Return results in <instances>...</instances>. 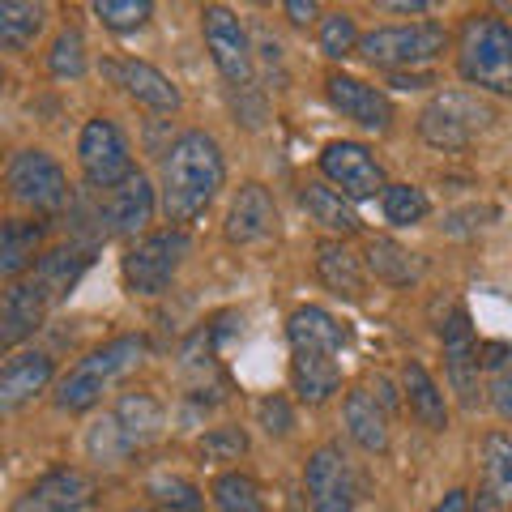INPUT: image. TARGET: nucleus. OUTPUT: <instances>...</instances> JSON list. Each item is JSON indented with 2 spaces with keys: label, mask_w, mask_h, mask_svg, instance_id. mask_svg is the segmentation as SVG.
Listing matches in <instances>:
<instances>
[{
  "label": "nucleus",
  "mask_w": 512,
  "mask_h": 512,
  "mask_svg": "<svg viewBox=\"0 0 512 512\" xmlns=\"http://www.w3.org/2000/svg\"><path fill=\"white\" fill-rule=\"evenodd\" d=\"M222 180H227V158H222L218 141L210 133H201V128L180 133L163 158V214H167V222L184 227V222L201 218L222 192Z\"/></svg>",
  "instance_id": "f257e3e1"
},
{
  "label": "nucleus",
  "mask_w": 512,
  "mask_h": 512,
  "mask_svg": "<svg viewBox=\"0 0 512 512\" xmlns=\"http://www.w3.org/2000/svg\"><path fill=\"white\" fill-rule=\"evenodd\" d=\"M146 359V338L141 333H120V338H111L103 346H94L90 355L69 367V372L60 376L56 384V406L64 414H86L103 402V393L116 384L124 372H133V367Z\"/></svg>",
  "instance_id": "f03ea898"
},
{
  "label": "nucleus",
  "mask_w": 512,
  "mask_h": 512,
  "mask_svg": "<svg viewBox=\"0 0 512 512\" xmlns=\"http://www.w3.org/2000/svg\"><path fill=\"white\" fill-rule=\"evenodd\" d=\"M457 73L487 94H512V26L491 13H474L457 39Z\"/></svg>",
  "instance_id": "7ed1b4c3"
},
{
  "label": "nucleus",
  "mask_w": 512,
  "mask_h": 512,
  "mask_svg": "<svg viewBox=\"0 0 512 512\" xmlns=\"http://www.w3.org/2000/svg\"><path fill=\"white\" fill-rule=\"evenodd\" d=\"M448 47V30L440 22H410V26H376L367 30L359 52L367 64L389 73H406L414 64H431Z\"/></svg>",
  "instance_id": "20e7f679"
},
{
  "label": "nucleus",
  "mask_w": 512,
  "mask_h": 512,
  "mask_svg": "<svg viewBox=\"0 0 512 512\" xmlns=\"http://www.w3.org/2000/svg\"><path fill=\"white\" fill-rule=\"evenodd\" d=\"M188 252H192V239L184 227L154 231L146 239H137V244L124 252V286L133 295H163L175 282V274H180V265L188 261Z\"/></svg>",
  "instance_id": "39448f33"
},
{
  "label": "nucleus",
  "mask_w": 512,
  "mask_h": 512,
  "mask_svg": "<svg viewBox=\"0 0 512 512\" xmlns=\"http://www.w3.org/2000/svg\"><path fill=\"white\" fill-rule=\"evenodd\" d=\"M487 124H491V111L470 90H440L419 111V137L431 150H466Z\"/></svg>",
  "instance_id": "423d86ee"
},
{
  "label": "nucleus",
  "mask_w": 512,
  "mask_h": 512,
  "mask_svg": "<svg viewBox=\"0 0 512 512\" xmlns=\"http://www.w3.org/2000/svg\"><path fill=\"white\" fill-rule=\"evenodd\" d=\"M77 163H82L86 184L99 188V192L120 188L124 180H133L137 175L124 133L116 128V120H107V116L86 120L82 137H77Z\"/></svg>",
  "instance_id": "0eeeda50"
},
{
  "label": "nucleus",
  "mask_w": 512,
  "mask_h": 512,
  "mask_svg": "<svg viewBox=\"0 0 512 512\" xmlns=\"http://www.w3.org/2000/svg\"><path fill=\"white\" fill-rule=\"evenodd\" d=\"M5 180H9L13 201H22L26 210H35V214H56V210H64V201H69L64 167L47 150H18L9 158Z\"/></svg>",
  "instance_id": "6e6552de"
},
{
  "label": "nucleus",
  "mask_w": 512,
  "mask_h": 512,
  "mask_svg": "<svg viewBox=\"0 0 512 512\" xmlns=\"http://www.w3.org/2000/svg\"><path fill=\"white\" fill-rule=\"evenodd\" d=\"M201 35H205V47H210L214 69L235 90H248L252 86V39L244 22L227 5H210V9H201Z\"/></svg>",
  "instance_id": "1a4fd4ad"
},
{
  "label": "nucleus",
  "mask_w": 512,
  "mask_h": 512,
  "mask_svg": "<svg viewBox=\"0 0 512 512\" xmlns=\"http://www.w3.org/2000/svg\"><path fill=\"white\" fill-rule=\"evenodd\" d=\"M320 175L350 201H367V197H384V167L376 163V154L363 141H329L320 150Z\"/></svg>",
  "instance_id": "9d476101"
},
{
  "label": "nucleus",
  "mask_w": 512,
  "mask_h": 512,
  "mask_svg": "<svg viewBox=\"0 0 512 512\" xmlns=\"http://www.w3.org/2000/svg\"><path fill=\"white\" fill-rule=\"evenodd\" d=\"M303 491L312 512H355V474L338 444H320L303 466Z\"/></svg>",
  "instance_id": "9b49d317"
},
{
  "label": "nucleus",
  "mask_w": 512,
  "mask_h": 512,
  "mask_svg": "<svg viewBox=\"0 0 512 512\" xmlns=\"http://www.w3.org/2000/svg\"><path fill=\"white\" fill-rule=\"evenodd\" d=\"M94 478L77 466L47 470L39 483H30L18 500L9 504V512H86L94 504Z\"/></svg>",
  "instance_id": "f8f14e48"
},
{
  "label": "nucleus",
  "mask_w": 512,
  "mask_h": 512,
  "mask_svg": "<svg viewBox=\"0 0 512 512\" xmlns=\"http://www.w3.org/2000/svg\"><path fill=\"white\" fill-rule=\"evenodd\" d=\"M325 94H329V103L338 107L346 120H355L359 128H367V133H389V128H393V99L380 86L363 82V77L329 73Z\"/></svg>",
  "instance_id": "ddd939ff"
},
{
  "label": "nucleus",
  "mask_w": 512,
  "mask_h": 512,
  "mask_svg": "<svg viewBox=\"0 0 512 512\" xmlns=\"http://www.w3.org/2000/svg\"><path fill=\"white\" fill-rule=\"evenodd\" d=\"M103 77L111 86H120L133 103L150 107V111H180V103H184L180 86L146 60H103Z\"/></svg>",
  "instance_id": "4468645a"
},
{
  "label": "nucleus",
  "mask_w": 512,
  "mask_h": 512,
  "mask_svg": "<svg viewBox=\"0 0 512 512\" xmlns=\"http://www.w3.org/2000/svg\"><path fill=\"white\" fill-rule=\"evenodd\" d=\"M440 338H444L448 380H453V389L461 393V402L474 406L478 402V372H483V363H478V338H474L470 312L453 308V316H448L444 329H440Z\"/></svg>",
  "instance_id": "2eb2a0df"
},
{
  "label": "nucleus",
  "mask_w": 512,
  "mask_h": 512,
  "mask_svg": "<svg viewBox=\"0 0 512 512\" xmlns=\"http://www.w3.org/2000/svg\"><path fill=\"white\" fill-rule=\"evenodd\" d=\"M278 227V205H274V192H269L265 184L248 180L244 188L235 192L231 210H227V239L231 244H261V239H269Z\"/></svg>",
  "instance_id": "dca6fc26"
},
{
  "label": "nucleus",
  "mask_w": 512,
  "mask_h": 512,
  "mask_svg": "<svg viewBox=\"0 0 512 512\" xmlns=\"http://www.w3.org/2000/svg\"><path fill=\"white\" fill-rule=\"evenodd\" d=\"M47 308H52V299L43 295V286L35 278L13 282L5 291V303H0V342H5L9 350H18L26 338H35V329L43 325Z\"/></svg>",
  "instance_id": "f3484780"
},
{
  "label": "nucleus",
  "mask_w": 512,
  "mask_h": 512,
  "mask_svg": "<svg viewBox=\"0 0 512 512\" xmlns=\"http://www.w3.org/2000/svg\"><path fill=\"white\" fill-rule=\"evenodd\" d=\"M99 218L107 222V235H137L150 227L154 218V188L146 175H133V180H124L120 188L103 192V210Z\"/></svg>",
  "instance_id": "a211bd4d"
},
{
  "label": "nucleus",
  "mask_w": 512,
  "mask_h": 512,
  "mask_svg": "<svg viewBox=\"0 0 512 512\" xmlns=\"http://www.w3.org/2000/svg\"><path fill=\"white\" fill-rule=\"evenodd\" d=\"M56 376L52 355L43 350H13L5 359V372H0V410H18L30 397H39Z\"/></svg>",
  "instance_id": "6ab92c4d"
},
{
  "label": "nucleus",
  "mask_w": 512,
  "mask_h": 512,
  "mask_svg": "<svg viewBox=\"0 0 512 512\" xmlns=\"http://www.w3.org/2000/svg\"><path fill=\"white\" fill-rule=\"evenodd\" d=\"M286 338L291 350H320V355H342L350 346V329L342 325L333 312L316 308V303H303L286 316Z\"/></svg>",
  "instance_id": "aec40b11"
},
{
  "label": "nucleus",
  "mask_w": 512,
  "mask_h": 512,
  "mask_svg": "<svg viewBox=\"0 0 512 512\" xmlns=\"http://www.w3.org/2000/svg\"><path fill=\"white\" fill-rule=\"evenodd\" d=\"M291 389L303 406H325L342 389V363L338 355L320 350H291Z\"/></svg>",
  "instance_id": "412c9836"
},
{
  "label": "nucleus",
  "mask_w": 512,
  "mask_h": 512,
  "mask_svg": "<svg viewBox=\"0 0 512 512\" xmlns=\"http://www.w3.org/2000/svg\"><path fill=\"white\" fill-rule=\"evenodd\" d=\"M316 278L342 299H363L367 295L363 261L342 244V239H320L316 244Z\"/></svg>",
  "instance_id": "4be33fe9"
},
{
  "label": "nucleus",
  "mask_w": 512,
  "mask_h": 512,
  "mask_svg": "<svg viewBox=\"0 0 512 512\" xmlns=\"http://www.w3.org/2000/svg\"><path fill=\"white\" fill-rule=\"evenodd\" d=\"M342 423L363 453H384L389 448V414L367 389H350L342 402Z\"/></svg>",
  "instance_id": "5701e85b"
},
{
  "label": "nucleus",
  "mask_w": 512,
  "mask_h": 512,
  "mask_svg": "<svg viewBox=\"0 0 512 512\" xmlns=\"http://www.w3.org/2000/svg\"><path fill=\"white\" fill-rule=\"evenodd\" d=\"M299 205L308 210V218L312 222H320L325 231H333V235H359V214H355V205H350V197H342L338 188H329L325 180H308L299 188Z\"/></svg>",
  "instance_id": "b1692460"
},
{
  "label": "nucleus",
  "mask_w": 512,
  "mask_h": 512,
  "mask_svg": "<svg viewBox=\"0 0 512 512\" xmlns=\"http://www.w3.org/2000/svg\"><path fill=\"white\" fill-rule=\"evenodd\" d=\"M111 419L120 423V431H124V440L133 444V448H146V444H154L158 436H163V427H167V410H163V402H158L154 393H124L120 402H116V410H111Z\"/></svg>",
  "instance_id": "393cba45"
},
{
  "label": "nucleus",
  "mask_w": 512,
  "mask_h": 512,
  "mask_svg": "<svg viewBox=\"0 0 512 512\" xmlns=\"http://www.w3.org/2000/svg\"><path fill=\"white\" fill-rule=\"evenodd\" d=\"M43 261V227L26 218H9L0 227V274L9 282H18L26 269H35Z\"/></svg>",
  "instance_id": "a878e982"
},
{
  "label": "nucleus",
  "mask_w": 512,
  "mask_h": 512,
  "mask_svg": "<svg viewBox=\"0 0 512 512\" xmlns=\"http://www.w3.org/2000/svg\"><path fill=\"white\" fill-rule=\"evenodd\" d=\"M402 389H406V402L410 414L419 419L427 431H444L448 427V402L440 393V384L431 380V372L423 363H406L402 367Z\"/></svg>",
  "instance_id": "bb28decb"
},
{
  "label": "nucleus",
  "mask_w": 512,
  "mask_h": 512,
  "mask_svg": "<svg viewBox=\"0 0 512 512\" xmlns=\"http://www.w3.org/2000/svg\"><path fill=\"white\" fill-rule=\"evenodd\" d=\"M86 265H90V252L86 248H56V252H43V261L35 265V282L43 286V295L47 299H64V295H73V286L82 282L86 274Z\"/></svg>",
  "instance_id": "cd10ccee"
},
{
  "label": "nucleus",
  "mask_w": 512,
  "mask_h": 512,
  "mask_svg": "<svg viewBox=\"0 0 512 512\" xmlns=\"http://www.w3.org/2000/svg\"><path fill=\"white\" fill-rule=\"evenodd\" d=\"M367 269L389 282V286H414L423 278V261L410 248H402L397 239H367Z\"/></svg>",
  "instance_id": "c85d7f7f"
},
{
  "label": "nucleus",
  "mask_w": 512,
  "mask_h": 512,
  "mask_svg": "<svg viewBox=\"0 0 512 512\" xmlns=\"http://www.w3.org/2000/svg\"><path fill=\"white\" fill-rule=\"evenodd\" d=\"M47 22V9L43 5H30V0H5L0 5V43L9 47V52H26L35 35L43 30Z\"/></svg>",
  "instance_id": "c756f323"
},
{
  "label": "nucleus",
  "mask_w": 512,
  "mask_h": 512,
  "mask_svg": "<svg viewBox=\"0 0 512 512\" xmlns=\"http://www.w3.org/2000/svg\"><path fill=\"white\" fill-rule=\"evenodd\" d=\"M483 483L500 504H512V436L504 431L483 440Z\"/></svg>",
  "instance_id": "7c9ffc66"
},
{
  "label": "nucleus",
  "mask_w": 512,
  "mask_h": 512,
  "mask_svg": "<svg viewBox=\"0 0 512 512\" xmlns=\"http://www.w3.org/2000/svg\"><path fill=\"white\" fill-rule=\"evenodd\" d=\"M210 495H214L218 512H265L261 487H256V478H252V474H239V470L218 474V478H214V487H210Z\"/></svg>",
  "instance_id": "2f4dec72"
},
{
  "label": "nucleus",
  "mask_w": 512,
  "mask_h": 512,
  "mask_svg": "<svg viewBox=\"0 0 512 512\" xmlns=\"http://www.w3.org/2000/svg\"><path fill=\"white\" fill-rule=\"evenodd\" d=\"M380 210L393 227H419V222L431 214V201H427V192L414 188V184H389L380 197Z\"/></svg>",
  "instance_id": "473e14b6"
},
{
  "label": "nucleus",
  "mask_w": 512,
  "mask_h": 512,
  "mask_svg": "<svg viewBox=\"0 0 512 512\" xmlns=\"http://www.w3.org/2000/svg\"><path fill=\"white\" fill-rule=\"evenodd\" d=\"M146 495L158 508H171V512H201V504H205L201 487L188 483L180 474H154L146 483Z\"/></svg>",
  "instance_id": "72a5a7b5"
},
{
  "label": "nucleus",
  "mask_w": 512,
  "mask_h": 512,
  "mask_svg": "<svg viewBox=\"0 0 512 512\" xmlns=\"http://www.w3.org/2000/svg\"><path fill=\"white\" fill-rule=\"evenodd\" d=\"M248 453V431L244 427H210L205 436L197 440V457L205 461V466H227V461H239Z\"/></svg>",
  "instance_id": "f704fd0d"
},
{
  "label": "nucleus",
  "mask_w": 512,
  "mask_h": 512,
  "mask_svg": "<svg viewBox=\"0 0 512 512\" xmlns=\"http://www.w3.org/2000/svg\"><path fill=\"white\" fill-rule=\"evenodd\" d=\"M47 69H52V77H64V82H77V77L86 73V39L82 30H60L52 52H47Z\"/></svg>",
  "instance_id": "c9c22d12"
},
{
  "label": "nucleus",
  "mask_w": 512,
  "mask_h": 512,
  "mask_svg": "<svg viewBox=\"0 0 512 512\" xmlns=\"http://www.w3.org/2000/svg\"><path fill=\"white\" fill-rule=\"evenodd\" d=\"M363 39H359V26L350 13H329V18H320V52H325L329 60H346L350 52H355Z\"/></svg>",
  "instance_id": "e433bc0d"
},
{
  "label": "nucleus",
  "mask_w": 512,
  "mask_h": 512,
  "mask_svg": "<svg viewBox=\"0 0 512 512\" xmlns=\"http://www.w3.org/2000/svg\"><path fill=\"white\" fill-rule=\"evenodd\" d=\"M150 13H154L150 0H94V18H99L107 30H120V35L146 26Z\"/></svg>",
  "instance_id": "4c0bfd02"
},
{
  "label": "nucleus",
  "mask_w": 512,
  "mask_h": 512,
  "mask_svg": "<svg viewBox=\"0 0 512 512\" xmlns=\"http://www.w3.org/2000/svg\"><path fill=\"white\" fill-rule=\"evenodd\" d=\"M86 453L99 461V466H116L124 453H133V444L124 440V431H120L116 419H103V423H94L86 431Z\"/></svg>",
  "instance_id": "58836bf2"
},
{
  "label": "nucleus",
  "mask_w": 512,
  "mask_h": 512,
  "mask_svg": "<svg viewBox=\"0 0 512 512\" xmlns=\"http://www.w3.org/2000/svg\"><path fill=\"white\" fill-rule=\"evenodd\" d=\"M256 423L265 427V436H291V427H295V410H291V402H286L282 393H269V397H261L256 402Z\"/></svg>",
  "instance_id": "ea45409f"
},
{
  "label": "nucleus",
  "mask_w": 512,
  "mask_h": 512,
  "mask_svg": "<svg viewBox=\"0 0 512 512\" xmlns=\"http://www.w3.org/2000/svg\"><path fill=\"white\" fill-rule=\"evenodd\" d=\"M491 402H495V410H500V419L512 423V376H500L491 384Z\"/></svg>",
  "instance_id": "a19ab883"
},
{
  "label": "nucleus",
  "mask_w": 512,
  "mask_h": 512,
  "mask_svg": "<svg viewBox=\"0 0 512 512\" xmlns=\"http://www.w3.org/2000/svg\"><path fill=\"white\" fill-rule=\"evenodd\" d=\"M508 359H512V346H500V342H483V346H478V363L491 367V372H495V367H504Z\"/></svg>",
  "instance_id": "79ce46f5"
},
{
  "label": "nucleus",
  "mask_w": 512,
  "mask_h": 512,
  "mask_svg": "<svg viewBox=\"0 0 512 512\" xmlns=\"http://www.w3.org/2000/svg\"><path fill=\"white\" fill-rule=\"evenodd\" d=\"M286 18H291L295 26H308L316 18V5H312V0H308V5H303V0H286Z\"/></svg>",
  "instance_id": "37998d69"
},
{
  "label": "nucleus",
  "mask_w": 512,
  "mask_h": 512,
  "mask_svg": "<svg viewBox=\"0 0 512 512\" xmlns=\"http://www.w3.org/2000/svg\"><path fill=\"white\" fill-rule=\"evenodd\" d=\"M431 512H470V495L466 491H448Z\"/></svg>",
  "instance_id": "c03bdc74"
},
{
  "label": "nucleus",
  "mask_w": 512,
  "mask_h": 512,
  "mask_svg": "<svg viewBox=\"0 0 512 512\" xmlns=\"http://www.w3.org/2000/svg\"><path fill=\"white\" fill-rule=\"evenodd\" d=\"M393 86H402V90H419V86H431V77H427V73H393Z\"/></svg>",
  "instance_id": "a18cd8bd"
},
{
  "label": "nucleus",
  "mask_w": 512,
  "mask_h": 512,
  "mask_svg": "<svg viewBox=\"0 0 512 512\" xmlns=\"http://www.w3.org/2000/svg\"><path fill=\"white\" fill-rule=\"evenodd\" d=\"M470 512H504V504L500 500H495V495L483 487V491H478V500L470 504Z\"/></svg>",
  "instance_id": "49530a36"
},
{
  "label": "nucleus",
  "mask_w": 512,
  "mask_h": 512,
  "mask_svg": "<svg viewBox=\"0 0 512 512\" xmlns=\"http://www.w3.org/2000/svg\"><path fill=\"white\" fill-rule=\"evenodd\" d=\"M384 9H389V13H427L431 5H423V0H389Z\"/></svg>",
  "instance_id": "de8ad7c7"
},
{
  "label": "nucleus",
  "mask_w": 512,
  "mask_h": 512,
  "mask_svg": "<svg viewBox=\"0 0 512 512\" xmlns=\"http://www.w3.org/2000/svg\"><path fill=\"white\" fill-rule=\"evenodd\" d=\"M133 512H158V508H133Z\"/></svg>",
  "instance_id": "09e8293b"
},
{
  "label": "nucleus",
  "mask_w": 512,
  "mask_h": 512,
  "mask_svg": "<svg viewBox=\"0 0 512 512\" xmlns=\"http://www.w3.org/2000/svg\"><path fill=\"white\" fill-rule=\"evenodd\" d=\"M504 13H512V5H504Z\"/></svg>",
  "instance_id": "8fccbe9b"
}]
</instances>
